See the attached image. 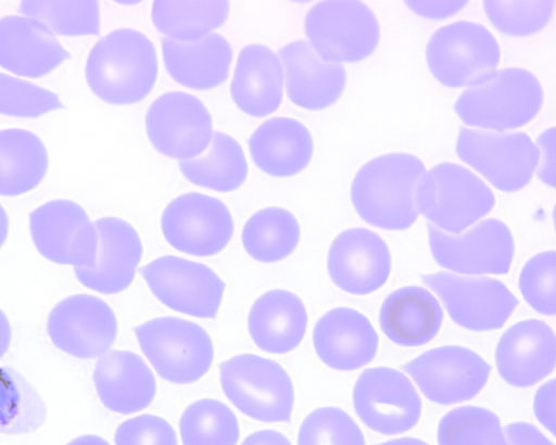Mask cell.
<instances>
[{
	"label": "cell",
	"mask_w": 556,
	"mask_h": 445,
	"mask_svg": "<svg viewBox=\"0 0 556 445\" xmlns=\"http://www.w3.org/2000/svg\"><path fill=\"white\" fill-rule=\"evenodd\" d=\"M85 72L90 89L101 100L118 105L139 102L157 77L155 47L138 30L115 29L92 47Z\"/></svg>",
	"instance_id": "cell-2"
},
{
	"label": "cell",
	"mask_w": 556,
	"mask_h": 445,
	"mask_svg": "<svg viewBox=\"0 0 556 445\" xmlns=\"http://www.w3.org/2000/svg\"><path fill=\"white\" fill-rule=\"evenodd\" d=\"M29 230L37 251L50 262L92 267L98 238L86 211L68 200H53L29 214Z\"/></svg>",
	"instance_id": "cell-16"
},
{
	"label": "cell",
	"mask_w": 556,
	"mask_h": 445,
	"mask_svg": "<svg viewBox=\"0 0 556 445\" xmlns=\"http://www.w3.org/2000/svg\"><path fill=\"white\" fill-rule=\"evenodd\" d=\"M500 377L509 385L528 387L546 378L556 364V335L539 319H526L509 327L495 348Z\"/></svg>",
	"instance_id": "cell-21"
},
{
	"label": "cell",
	"mask_w": 556,
	"mask_h": 445,
	"mask_svg": "<svg viewBox=\"0 0 556 445\" xmlns=\"http://www.w3.org/2000/svg\"><path fill=\"white\" fill-rule=\"evenodd\" d=\"M114 442L115 445H178L174 428L164 418L151 414L122 422Z\"/></svg>",
	"instance_id": "cell-43"
},
{
	"label": "cell",
	"mask_w": 556,
	"mask_h": 445,
	"mask_svg": "<svg viewBox=\"0 0 556 445\" xmlns=\"http://www.w3.org/2000/svg\"><path fill=\"white\" fill-rule=\"evenodd\" d=\"M281 63L269 48L248 44L239 53L230 93L245 114L264 117L278 110L283 96Z\"/></svg>",
	"instance_id": "cell-28"
},
{
	"label": "cell",
	"mask_w": 556,
	"mask_h": 445,
	"mask_svg": "<svg viewBox=\"0 0 556 445\" xmlns=\"http://www.w3.org/2000/svg\"><path fill=\"white\" fill-rule=\"evenodd\" d=\"M46 417L47 407L37 390L18 371L0 365V433H31Z\"/></svg>",
	"instance_id": "cell-35"
},
{
	"label": "cell",
	"mask_w": 556,
	"mask_h": 445,
	"mask_svg": "<svg viewBox=\"0 0 556 445\" xmlns=\"http://www.w3.org/2000/svg\"><path fill=\"white\" fill-rule=\"evenodd\" d=\"M254 164L275 177H289L303 170L313 154V139L299 120L274 117L264 122L249 139Z\"/></svg>",
	"instance_id": "cell-30"
},
{
	"label": "cell",
	"mask_w": 556,
	"mask_h": 445,
	"mask_svg": "<svg viewBox=\"0 0 556 445\" xmlns=\"http://www.w3.org/2000/svg\"><path fill=\"white\" fill-rule=\"evenodd\" d=\"M304 30L320 59L340 64L368 58L380 39L375 13L361 1L316 3L305 16Z\"/></svg>",
	"instance_id": "cell-8"
},
{
	"label": "cell",
	"mask_w": 556,
	"mask_h": 445,
	"mask_svg": "<svg viewBox=\"0 0 556 445\" xmlns=\"http://www.w3.org/2000/svg\"><path fill=\"white\" fill-rule=\"evenodd\" d=\"M59 109L64 105L54 92L0 73V114L33 118Z\"/></svg>",
	"instance_id": "cell-42"
},
{
	"label": "cell",
	"mask_w": 556,
	"mask_h": 445,
	"mask_svg": "<svg viewBox=\"0 0 556 445\" xmlns=\"http://www.w3.org/2000/svg\"><path fill=\"white\" fill-rule=\"evenodd\" d=\"M98 246L92 267H74L78 281L86 288L116 294L132 282L141 260L142 244L138 232L127 221L103 217L94 223Z\"/></svg>",
	"instance_id": "cell-20"
},
{
	"label": "cell",
	"mask_w": 556,
	"mask_h": 445,
	"mask_svg": "<svg viewBox=\"0 0 556 445\" xmlns=\"http://www.w3.org/2000/svg\"><path fill=\"white\" fill-rule=\"evenodd\" d=\"M391 254L384 240L366 228H351L332 241L327 269L332 282L346 293L366 295L380 289L391 272Z\"/></svg>",
	"instance_id": "cell-19"
},
{
	"label": "cell",
	"mask_w": 556,
	"mask_h": 445,
	"mask_svg": "<svg viewBox=\"0 0 556 445\" xmlns=\"http://www.w3.org/2000/svg\"><path fill=\"white\" fill-rule=\"evenodd\" d=\"M241 240L252 258L263 263H276L295 250L300 241V226L289 211L266 207L248 219Z\"/></svg>",
	"instance_id": "cell-34"
},
{
	"label": "cell",
	"mask_w": 556,
	"mask_h": 445,
	"mask_svg": "<svg viewBox=\"0 0 556 445\" xmlns=\"http://www.w3.org/2000/svg\"><path fill=\"white\" fill-rule=\"evenodd\" d=\"M491 366L459 345L431 348L402 365L430 402L452 405L469 400L485 386Z\"/></svg>",
	"instance_id": "cell-13"
},
{
	"label": "cell",
	"mask_w": 556,
	"mask_h": 445,
	"mask_svg": "<svg viewBox=\"0 0 556 445\" xmlns=\"http://www.w3.org/2000/svg\"><path fill=\"white\" fill-rule=\"evenodd\" d=\"M429 246L438 265L468 276L505 275L514 258L515 243L509 228L488 218L469 230L451 234L427 223Z\"/></svg>",
	"instance_id": "cell-11"
},
{
	"label": "cell",
	"mask_w": 556,
	"mask_h": 445,
	"mask_svg": "<svg viewBox=\"0 0 556 445\" xmlns=\"http://www.w3.org/2000/svg\"><path fill=\"white\" fill-rule=\"evenodd\" d=\"M483 9L492 25L511 37L533 35L547 25L555 2L545 1H483Z\"/></svg>",
	"instance_id": "cell-40"
},
{
	"label": "cell",
	"mask_w": 556,
	"mask_h": 445,
	"mask_svg": "<svg viewBox=\"0 0 556 445\" xmlns=\"http://www.w3.org/2000/svg\"><path fill=\"white\" fill-rule=\"evenodd\" d=\"M182 445H237L240 429L235 412L220 400L190 404L179 420Z\"/></svg>",
	"instance_id": "cell-36"
},
{
	"label": "cell",
	"mask_w": 556,
	"mask_h": 445,
	"mask_svg": "<svg viewBox=\"0 0 556 445\" xmlns=\"http://www.w3.org/2000/svg\"><path fill=\"white\" fill-rule=\"evenodd\" d=\"M556 382L552 379L541 385L533 400V411L538 421L555 435L556 427Z\"/></svg>",
	"instance_id": "cell-44"
},
{
	"label": "cell",
	"mask_w": 556,
	"mask_h": 445,
	"mask_svg": "<svg viewBox=\"0 0 556 445\" xmlns=\"http://www.w3.org/2000/svg\"><path fill=\"white\" fill-rule=\"evenodd\" d=\"M298 445H366L363 432L344 410L319 407L300 425Z\"/></svg>",
	"instance_id": "cell-39"
},
{
	"label": "cell",
	"mask_w": 556,
	"mask_h": 445,
	"mask_svg": "<svg viewBox=\"0 0 556 445\" xmlns=\"http://www.w3.org/2000/svg\"><path fill=\"white\" fill-rule=\"evenodd\" d=\"M161 43L166 71L179 85L208 90L227 80L232 49L222 35L210 33L192 42L163 37Z\"/></svg>",
	"instance_id": "cell-26"
},
{
	"label": "cell",
	"mask_w": 556,
	"mask_h": 445,
	"mask_svg": "<svg viewBox=\"0 0 556 445\" xmlns=\"http://www.w3.org/2000/svg\"><path fill=\"white\" fill-rule=\"evenodd\" d=\"M426 173L424 163L408 153L377 156L356 173L351 200L361 218L384 230H404L417 219L416 188Z\"/></svg>",
	"instance_id": "cell-1"
},
{
	"label": "cell",
	"mask_w": 556,
	"mask_h": 445,
	"mask_svg": "<svg viewBox=\"0 0 556 445\" xmlns=\"http://www.w3.org/2000/svg\"><path fill=\"white\" fill-rule=\"evenodd\" d=\"M48 169V153L34 132L0 130V195L16 196L35 189Z\"/></svg>",
	"instance_id": "cell-31"
},
{
	"label": "cell",
	"mask_w": 556,
	"mask_h": 445,
	"mask_svg": "<svg viewBox=\"0 0 556 445\" xmlns=\"http://www.w3.org/2000/svg\"><path fill=\"white\" fill-rule=\"evenodd\" d=\"M416 207L428 223L459 234L488 215L495 198L490 187L470 169L443 162L426 171L416 188Z\"/></svg>",
	"instance_id": "cell-4"
},
{
	"label": "cell",
	"mask_w": 556,
	"mask_h": 445,
	"mask_svg": "<svg viewBox=\"0 0 556 445\" xmlns=\"http://www.w3.org/2000/svg\"><path fill=\"white\" fill-rule=\"evenodd\" d=\"M421 281L441 300L450 318L471 331L502 328L519 301L500 280L446 271L421 275Z\"/></svg>",
	"instance_id": "cell-10"
},
{
	"label": "cell",
	"mask_w": 556,
	"mask_h": 445,
	"mask_svg": "<svg viewBox=\"0 0 556 445\" xmlns=\"http://www.w3.org/2000/svg\"><path fill=\"white\" fill-rule=\"evenodd\" d=\"M156 373L175 384L201 379L214 359L213 342L201 326L178 317H159L134 328Z\"/></svg>",
	"instance_id": "cell-6"
},
{
	"label": "cell",
	"mask_w": 556,
	"mask_h": 445,
	"mask_svg": "<svg viewBox=\"0 0 556 445\" xmlns=\"http://www.w3.org/2000/svg\"><path fill=\"white\" fill-rule=\"evenodd\" d=\"M378 334L369 319L349 307L325 313L313 330V344L320 360L340 371L369 364L378 349Z\"/></svg>",
	"instance_id": "cell-22"
},
{
	"label": "cell",
	"mask_w": 556,
	"mask_h": 445,
	"mask_svg": "<svg viewBox=\"0 0 556 445\" xmlns=\"http://www.w3.org/2000/svg\"><path fill=\"white\" fill-rule=\"evenodd\" d=\"M288 98L295 105L317 111L332 105L342 94L345 68L340 63L319 58L306 40H295L280 48Z\"/></svg>",
	"instance_id": "cell-23"
},
{
	"label": "cell",
	"mask_w": 556,
	"mask_h": 445,
	"mask_svg": "<svg viewBox=\"0 0 556 445\" xmlns=\"http://www.w3.org/2000/svg\"><path fill=\"white\" fill-rule=\"evenodd\" d=\"M184 176L193 185L218 192L238 189L247 178L248 164L241 145L222 131H213L206 152L179 162Z\"/></svg>",
	"instance_id": "cell-32"
},
{
	"label": "cell",
	"mask_w": 556,
	"mask_h": 445,
	"mask_svg": "<svg viewBox=\"0 0 556 445\" xmlns=\"http://www.w3.org/2000/svg\"><path fill=\"white\" fill-rule=\"evenodd\" d=\"M228 13V1H154L151 17L168 38L192 42L222 26Z\"/></svg>",
	"instance_id": "cell-33"
},
{
	"label": "cell",
	"mask_w": 556,
	"mask_h": 445,
	"mask_svg": "<svg viewBox=\"0 0 556 445\" xmlns=\"http://www.w3.org/2000/svg\"><path fill=\"white\" fill-rule=\"evenodd\" d=\"M66 445H111L106 440L94 434L80 435Z\"/></svg>",
	"instance_id": "cell-50"
},
{
	"label": "cell",
	"mask_w": 556,
	"mask_h": 445,
	"mask_svg": "<svg viewBox=\"0 0 556 445\" xmlns=\"http://www.w3.org/2000/svg\"><path fill=\"white\" fill-rule=\"evenodd\" d=\"M437 440L438 445H508L498 416L478 406L446 412L439 422Z\"/></svg>",
	"instance_id": "cell-37"
},
{
	"label": "cell",
	"mask_w": 556,
	"mask_h": 445,
	"mask_svg": "<svg viewBox=\"0 0 556 445\" xmlns=\"http://www.w3.org/2000/svg\"><path fill=\"white\" fill-rule=\"evenodd\" d=\"M53 31L33 17L0 18V66L18 76L42 77L70 59Z\"/></svg>",
	"instance_id": "cell-24"
},
{
	"label": "cell",
	"mask_w": 556,
	"mask_h": 445,
	"mask_svg": "<svg viewBox=\"0 0 556 445\" xmlns=\"http://www.w3.org/2000/svg\"><path fill=\"white\" fill-rule=\"evenodd\" d=\"M218 368L222 389L239 411L262 422L290 421L293 384L277 361L240 354L220 363Z\"/></svg>",
	"instance_id": "cell-5"
},
{
	"label": "cell",
	"mask_w": 556,
	"mask_h": 445,
	"mask_svg": "<svg viewBox=\"0 0 556 445\" xmlns=\"http://www.w3.org/2000/svg\"><path fill=\"white\" fill-rule=\"evenodd\" d=\"M414 13L432 20L448 17L460 11L468 1H404Z\"/></svg>",
	"instance_id": "cell-47"
},
{
	"label": "cell",
	"mask_w": 556,
	"mask_h": 445,
	"mask_svg": "<svg viewBox=\"0 0 556 445\" xmlns=\"http://www.w3.org/2000/svg\"><path fill=\"white\" fill-rule=\"evenodd\" d=\"M376 445H429L425 441L417 437H400L390 440L383 443H379Z\"/></svg>",
	"instance_id": "cell-52"
},
{
	"label": "cell",
	"mask_w": 556,
	"mask_h": 445,
	"mask_svg": "<svg viewBox=\"0 0 556 445\" xmlns=\"http://www.w3.org/2000/svg\"><path fill=\"white\" fill-rule=\"evenodd\" d=\"M93 382L101 403L122 415L143 410L156 393L153 372L138 354L130 351L113 349L100 356Z\"/></svg>",
	"instance_id": "cell-25"
},
{
	"label": "cell",
	"mask_w": 556,
	"mask_h": 445,
	"mask_svg": "<svg viewBox=\"0 0 556 445\" xmlns=\"http://www.w3.org/2000/svg\"><path fill=\"white\" fill-rule=\"evenodd\" d=\"M117 319L110 305L90 294H74L50 312L47 331L61 351L83 359L100 357L113 345Z\"/></svg>",
	"instance_id": "cell-18"
},
{
	"label": "cell",
	"mask_w": 556,
	"mask_h": 445,
	"mask_svg": "<svg viewBox=\"0 0 556 445\" xmlns=\"http://www.w3.org/2000/svg\"><path fill=\"white\" fill-rule=\"evenodd\" d=\"M525 301L539 314H556V253L544 251L527 260L519 279Z\"/></svg>",
	"instance_id": "cell-41"
},
{
	"label": "cell",
	"mask_w": 556,
	"mask_h": 445,
	"mask_svg": "<svg viewBox=\"0 0 556 445\" xmlns=\"http://www.w3.org/2000/svg\"><path fill=\"white\" fill-rule=\"evenodd\" d=\"M241 445H292L286 435L275 430H260L248 435Z\"/></svg>",
	"instance_id": "cell-48"
},
{
	"label": "cell",
	"mask_w": 556,
	"mask_h": 445,
	"mask_svg": "<svg viewBox=\"0 0 556 445\" xmlns=\"http://www.w3.org/2000/svg\"><path fill=\"white\" fill-rule=\"evenodd\" d=\"M539 167L536 176L544 183L555 188V127L543 131L536 138Z\"/></svg>",
	"instance_id": "cell-45"
},
{
	"label": "cell",
	"mask_w": 556,
	"mask_h": 445,
	"mask_svg": "<svg viewBox=\"0 0 556 445\" xmlns=\"http://www.w3.org/2000/svg\"><path fill=\"white\" fill-rule=\"evenodd\" d=\"M9 233V217L5 209L0 204V249L4 244Z\"/></svg>",
	"instance_id": "cell-51"
},
{
	"label": "cell",
	"mask_w": 556,
	"mask_h": 445,
	"mask_svg": "<svg viewBox=\"0 0 556 445\" xmlns=\"http://www.w3.org/2000/svg\"><path fill=\"white\" fill-rule=\"evenodd\" d=\"M146 128L160 153L181 161L201 154L213 136L207 109L197 97L181 91L166 92L150 105Z\"/></svg>",
	"instance_id": "cell-17"
},
{
	"label": "cell",
	"mask_w": 556,
	"mask_h": 445,
	"mask_svg": "<svg viewBox=\"0 0 556 445\" xmlns=\"http://www.w3.org/2000/svg\"><path fill=\"white\" fill-rule=\"evenodd\" d=\"M500 46L481 24L458 21L438 28L426 47L433 77L450 88L470 87L490 77L498 65Z\"/></svg>",
	"instance_id": "cell-7"
},
{
	"label": "cell",
	"mask_w": 556,
	"mask_h": 445,
	"mask_svg": "<svg viewBox=\"0 0 556 445\" xmlns=\"http://www.w3.org/2000/svg\"><path fill=\"white\" fill-rule=\"evenodd\" d=\"M443 310L426 288L406 285L391 292L382 302L379 326L384 335L401 346H420L439 332Z\"/></svg>",
	"instance_id": "cell-27"
},
{
	"label": "cell",
	"mask_w": 556,
	"mask_h": 445,
	"mask_svg": "<svg viewBox=\"0 0 556 445\" xmlns=\"http://www.w3.org/2000/svg\"><path fill=\"white\" fill-rule=\"evenodd\" d=\"M503 430L508 445H554L536 427L528 422H513Z\"/></svg>",
	"instance_id": "cell-46"
},
{
	"label": "cell",
	"mask_w": 556,
	"mask_h": 445,
	"mask_svg": "<svg viewBox=\"0 0 556 445\" xmlns=\"http://www.w3.org/2000/svg\"><path fill=\"white\" fill-rule=\"evenodd\" d=\"M139 274L170 309L197 318L216 317L226 284L208 266L164 255L140 267Z\"/></svg>",
	"instance_id": "cell-12"
},
{
	"label": "cell",
	"mask_w": 556,
	"mask_h": 445,
	"mask_svg": "<svg viewBox=\"0 0 556 445\" xmlns=\"http://www.w3.org/2000/svg\"><path fill=\"white\" fill-rule=\"evenodd\" d=\"M353 405L366 427L384 435L410 430L421 415L417 390L403 372L390 367H372L359 374Z\"/></svg>",
	"instance_id": "cell-14"
},
{
	"label": "cell",
	"mask_w": 556,
	"mask_h": 445,
	"mask_svg": "<svg viewBox=\"0 0 556 445\" xmlns=\"http://www.w3.org/2000/svg\"><path fill=\"white\" fill-rule=\"evenodd\" d=\"M11 343V326L7 315L0 308V358L7 353Z\"/></svg>",
	"instance_id": "cell-49"
},
{
	"label": "cell",
	"mask_w": 556,
	"mask_h": 445,
	"mask_svg": "<svg viewBox=\"0 0 556 445\" xmlns=\"http://www.w3.org/2000/svg\"><path fill=\"white\" fill-rule=\"evenodd\" d=\"M20 12L63 36L100 34L98 1H22Z\"/></svg>",
	"instance_id": "cell-38"
},
{
	"label": "cell",
	"mask_w": 556,
	"mask_h": 445,
	"mask_svg": "<svg viewBox=\"0 0 556 445\" xmlns=\"http://www.w3.org/2000/svg\"><path fill=\"white\" fill-rule=\"evenodd\" d=\"M542 103L539 79L528 69L508 67L467 87L456 100L454 110L468 126L502 132L530 123Z\"/></svg>",
	"instance_id": "cell-3"
},
{
	"label": "cell",
	"mask_w": 556,
	"mask_h": 445,
	"mask_svg": "<svg viewBox=\"0 0 556 445\" xmlns=\"http://www.w3.org/2000/svg\"><path fill=\"white\" fill-rule=\"evenodd\" d=\"M161 228L174 249L203 257L225 249L233 233V220L220 200L189 192L169 202L162 214Z\"/></svg>",
	"instance_id": "cell-15"
},
{
	"label": "cell",
	"mask_w": 556,
	"mask_h": 445,
	"mask_svg": "<svg viewBox=\"0 0 556 445\" xmlns=\"http://www.w3.org/2000/svg\"><path fill=\"white\" fill-rule=\"evenodd\" d=\"M455 151L460 161L504 192L518 191L530 182L540 155L526 132L467 127L459 128Z\"/></svg>",
	"instance_id": "cell-9"
},
{
	"label": "cell",
	"mask_w": 556,
	"mask_h": 445,
	"mask_svg": "<svg viewBox=\"0 0 556 445\" xmlns=\"http://www.w3.org/2000/svg\"><path fill=\"white\" fill-rule=\"evenodd\" d=\"M307 313L293 292L275 289L258 296L248 316V330L256 346L267 353L286 354L302 342Z\"/></svg>",
	"instance_id": "cell-29"
}]
</instances>
